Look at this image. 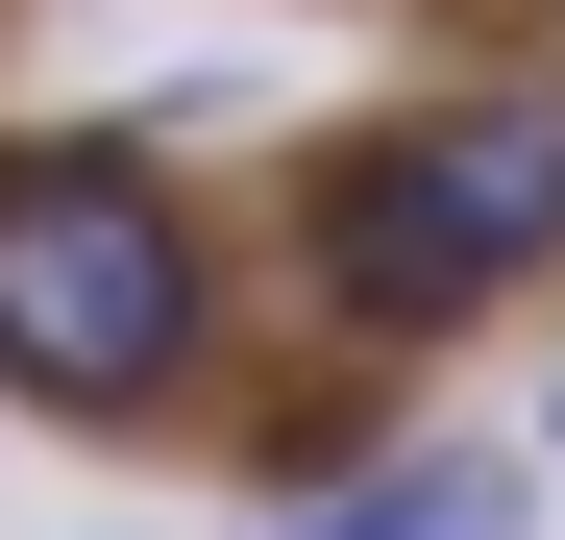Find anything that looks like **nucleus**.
<instances>
[{
    "label": "nucleus",
    "mask_w": 565,
    "mask_h": 540,
    "mask_svg": "<svg viewBox=\"0 0 565 540\" xmlns=\"http://www.w3.org/2000/svg\"><path fill=\"white\" fill-rule=\"evenodd\" d=\"M541 442H565V393H541Z\"/></svg>",
    "instance_id": "20e7f679"
},
{
    "label": "nucleus",
    "mask_w": 565,
    "mask_h": 540,
    "mask_svg": "<svg viewBox=\"0 0 565 540\" xmlns=\"http://www.w3.org/2000/svg\"><path fill=\"white\" fill-rule=\"evenodd\" d=\"M270 540H516V467L492 442H418V467H369L344 516H270Z\"/></svg>",
    "instance_id": "7ed1b4c3"
},
{
    "label": "nucleus",
    "mask_w": 565,
    "mask_h": 540,
    "mask_svg": "<svg viewBox=\"0 0 565 540\" xmlns=\"http://www.w3.org/2000/svg\"><path fill=\"white\" fill-rule=\"evenodd\" d=\"M198 320H222V246H198V197L148 148H99V123L0 148V393L25 418H99V442L172 418Z\"/></svg>",
    "instance_id": "f257e3e1"
},
{
    "label": "nucleus",
    "mask_w": 565,
    "mask_h": 540,
    "mask_svg": "<svg viewBox=\"0 0 565 540\" xmlns=\"http://www.w3.org/2000/svg\"><path fill=\"white\" fill-rule=\"evenodd\" d=\"M516 270H565V99H541V74L418 99V123H369V148L320 172V295H344L369 344L492 320Z\"/></svg>",
    "instance_id": "f03ea898"
}]
</instances>
